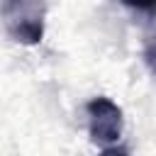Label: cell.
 I'll return each mask as SVG.
<instances>
[{"label": "cell", "instance_id": "1", "mask_svg": "<svg viewBox=\"0 0 156 156\" xmlns=\"http://www.w3.org/2000/svg\"><path fill=\"white\" fill-rule=\"evenodd\" d=\"M0 20L7 37L17 44H39L44 37V0H0Z\"/></svg>", "mask_w": 156, "mask_h": 156}, {"label": "cell", "instance_id": "2", "mask_svg": "<svg viewBox=\"0 0 156 156\" xmlns=\"http://www.w3.org/2000/svg\"><path fill=\"white\" fill-rule=\"evenodd\" d=\"M85 112H88V132L95 144L110 146L122 136L124 117L117 102H112L110 98H93L85 105Z\"/></svg>", "mask_w": 156, "mask_h": 156}, {"label": "cell", "instance_id": "3", "mask_svg": "<svg viewBox=\"0 0 156 156\" xmlns=\"http://www.w3.org/2000/svg\"><path fill=\"white\" fill-rule=\"evenodd\" d=\"M122 5L132 7V10H139V12H151L156 10V0H119Z\"/></svg>", "mask_w": 156, "mask_h": 156}, {"label": "cell", "instance_id": "4", "mask_svg": "<svg viewBox=\"0 0 156 156\" xmlns=\"http://www.w3.org/2000/svg\"><path fill=\"white\" fill-rule=\"evenodd\" d=\"M144 58H146V63H149V68H151V73L156 76V39L146 46V51H144Z\"/></svg>", "mask_w": 156, "mask_h": 156}, {"label": "cell", "instance_id": "5", "mask_svg": "<svg viewBox=\"0 0 156 156\" xmlns=\"http://www.w3.org/2000/svg\"><path fill=\"white\" fill-rule=\"evenodd\" d=\"M100 156H129V151L127 149H117V146H107V149L100 151Z\"/></svg>", "mask_w": 156, "mask_h": 156}]
</instances>
